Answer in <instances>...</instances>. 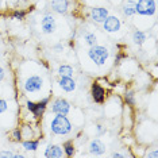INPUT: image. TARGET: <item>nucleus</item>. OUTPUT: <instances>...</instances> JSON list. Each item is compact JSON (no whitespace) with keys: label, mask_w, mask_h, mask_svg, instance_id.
<instances>
[{"label":"nucleus","mask_w":158,"mask_h":158,"mask_svg":"<svg viewBox=\"0 0 158 158\" xmlns=\"http://www.w3.org/2000/svg\"><path fill=\"white\" fill-rule=\"evenodd\" d=\"M84 41H85V44H87V45L93 46V45H96L98 39H96V35L93 33H87L84 35Z\"/></svg>","instance_id":"20"},{"label":"nucleus","mask_w":158,"mask_h":158,"mask_svg":"<svg viewBox=\"0 0 158 158\" xmlns=\"http://www.w3.org/2000/svg\"><path fill=\"white\" fill-rule=\"evenodd\" d=\"M3 78H4V69L0 66V81H2Z\"/></svg>","instance_id":"29"},{"label":"nucleus","mask_w":158,"mask_h":158,"mask_svg":"<svg viewBox=\"0 0 158 158\" xmlns=\"http://www.w3.org/2000/svg\"><path fill=\"white\" fill-rule=\"evenodd\" d=\"M122 58H124V54H122V53H119V54L116 56V58H115V65H119Z\"/></svg>","instance_id":"26"},{"label":"nucleus","mask_w":158,"mask_h":158,"mask_svg":"<svg viewBox=\"0 0 158 158\" xmlns=\"http://www.w3.org/2000/svg\"><path fill=\"white\" fill-rule=\"evenodd\" d=\"M88 57L91 58L92 62H95L96 65L102 66L106 64V61L108 60L110 52H108V49L104 48V46L93 45V46H91V49H89V52H88Z\"/></svg>","instance_id":"2"},{"label":"nucleus","mask_w":158,"mask_h":158,"mask_svg":"<svg viewBox=\"0 0 158 158\" xmlns=\"http://www.w3.org/2000/svg\"><path fill=\"white\" fill-rule=\"evenodd\" d=\"M136 12L142 16H152L157 10L156 0H138L135 3Z\"/></svg>","instance_id":"3"},{"label":"nucleus","mask_w":158,"mask_h":158,"mask_svg":"<svg viewBox=\"0 0 158 158\" xmlns=\"http://www.w3.org/2000/svg\"><path fill=\"white\" fill-rule=\"evenodd\" d=\"M120 19L118 16H114V15H108L106 18V20L103 22V27L107 33H118L120 30Z\"/></svg>","instance_id":"8"},{"label":"nucleus","mask_w":158,"mask_h":158,"mask_svg":"<svg viewBox=\"0 0 158 158\" xmlns=\"http://www.w3.org/2000/svg\"><path fill=\"white\" fill-rule=\"evenodd\" d=\"M12 138L15 142H20L22 141V132H20L19 128H15V130L12 131Z\"/></svg>","instance_id":"23"},{"label":"nucleus","mask_w":158,"mask_h":158,"mask_svg":"<svg viewBox=\"0 0 158 158\" xmlns=\"http://www.w3.org/2000/svg\"><path fill=\"white\" fill-rule=\"evenodd\" d=\"M12 16H14V19L23 20V19H24V16H26V12H24V11H15Z\"/></svg>","instance_id":"24"},{"label":"nucleus","mask_w":158,"mask_h":158,"mask_svg":"<svg viewBox=\"0 0 158 158\" xmlns=\"http://www.w3.org/2000/svg\"><path fill=\"white\" fill-rule=\"evenodd\" d=\"M52 10L57 14H66L69 8V0H52Z\"/></svg>","instance_id":"11"},{"label":"nucleus","mask_w":158,"mask_h":158,"mask_svg":"<svg viewBox=\"0 0 158 158\" xmlns=\"http://www.w3.org/2000/svg\"><path fill=\"white\" fill-rule=\"evenodd\" d=\"M48 103H49V98L42 99L41 102H38V103H33V102H30V100H28V102L26 103V107H27V110L30 111V112H33L34 118H39L42 114L45 112Z\"/></svg>","instance_id":"4"},{"label":"nucleus","mask_w":158,"mask_h":158,"mask_svg":"<svg viewBox=\"0 0 158 158\" xmlns=\"http://www.w3.org/2000/svg\"><path fill=\"white\" fill-rule=\"evenodd\" d=\"M64 156V149L58 145H49L45 150V157L48 158H61Z\"/></svg>","instance_id":"12"},{"label":"nucleus","mask_w":158,"mask_h":158,"mask_svg":"<svg viewBox=\"0 0 158 158\" xmlns=\"http://www.w3.org/2000/svg\"><path fill=\"white\" fill-rule=\"evenodd\" d=\"M124 102L127 103V106H134V104H135V96H134V92H131V91L126 92V95H124Z\"/></svg>","instance_id":"21"},{"label":"nucleus","mask_w":158,"mask_h":158,"mask_svg":"<svg viewBox=\"0 0 158 158\" xmlns=\"http://www.w3.org/2000/svg\"><path fill=\"white\" fill-rule=\"evenodd\" d=\"M0 157H4V158H23L24 156L23 154H19V153H11V152H2L0 153Z\"/></svg>","instance_id":"22"},{"label":"nucleus","mask_w":158,"mask_h":158,"mask_svg":"<svg viewBox=\"0 0 158 158\" xmlns=\"http://www.w3.org/2000/svg\"><path fill=\"white\" fill-rule=\"evenodd\" d=\"M57 28L56 19L52 14H45L41 19V30L44 34H53Z\"/></svg>","instance_id":"6"},{"label":"nucleus","mask_w":158,"mask_h":158,"mask_svg":"<svg viewBox=\"0 0 158 158\" xmlns=\"http://www.w3.org/2000/svg\"><path fill=\"white\" fill-rule=\"evenodd\" d=\"M112 157H114V158H123L124 156H123V154H120V153H114Z\"/></svg>","instance_id":"30"},{"label":"nucleus","mask_w":158,"mask_h":158,"mask_svg":"<svg viewBox=\"0 0 158 158\" xmlns=\"http://www.w3.org/2000/svg\"><path fill=\"white\" fill-rule=\"evenodd\" d=\"M22 145H23L24 149L28 150V152H35L39 146V142L38 141H24Z\"/></svg>","instance_id":"19"},{"label":"nucleus","mask_w":158,"mask_h":158,"mask_svg":"<svg viewBox=\"0 0 158 158\" xmlns=\"http://www.w3.org/2000/svg\"><path fill=\"white\" fill-rule=\"evenodd\" d=\"M52 111L56 115H68L70 111V103L62 98L56 99L52 106Z\"/></svg>","instance_id":"7"},{"label":"nucleus","mask_w":158,"mask_h":158,"mask_svg":"<svg viewBox=\"0 0 158 158\" xmlns=\"http://www.w3.org/2000/svg\"><path fill=\"white\" fill-rule=\"evenodd\" d=\"M44 85V80L39 76H30L24 82V91L27 93H35L42 89Z\"/></svg>","instance_id":"5"},{"label":"nucleus","mask_w":158,"mask_h":158,"mask_svg":"<svg viewBox=\"0 0 158 158\" xmlns=\"http://www.w3.org/2000/svg\"><path fill=\"white\" fill-rule=\"evenodd\" d=\"M52 132L56 135H66L72 131V123L66 118V115H57L50 124Z\"/></svg>","instance_id":"1"},{"label":"nucleus","mask_w":158,"mask_h":158,"mask_svg":"<svg viewBox=\"0 0 158 158\" xmlns=\"http://www.w3.org/2000/svg\"><path fill=\"white\" fill-rule=\"evenodd\" d=\"M54 49L57 50V52H62L64 46H62V45H61V44H58V45H56V46H54Z\"/></svg>","instance_id":"28"},{"label":"nucleus","mask_w":158,"mask_h":158,"mask_svg":"<svg viewBox=\"0 0 158 158\" xmlns=\"http://www.w3.org/2000/svg\"><path fill=\"white\" fill-rule=\"evenodd\" d=\"M58 74L60 77H73L74 70L70 65H61L58 68Z\"/></svg>","instance_id":"17"},{"label":"nucleus","mask_w":158,"mask_h":158,"mask_svg":"<svg viewBox=\"0 0 158 158\" xmlns=\"http://www.w3.org/2000/svg\"><path fill=\"white\" fill-rule=\"evenodd\" d=\"M132 41H134L135 45L141 46V45L145 44V41H146V34L141 30H136L132 33Z\"/></svg>","instance_id":"16"},{"label":"nucleus","mask_w":158,"mask_h":158,"mask_svg":"<svg viewBox=\"0 0 158 158\" xmlns=\"http://www.w3.org/2000/svg\"><path fill=\"white\" fill-rule=\"evenodd\" d=\"M96 128H98V134H99V135H102V134H104V132H106V128H104L103 126H100V124H99Z\"/></svg>","instance_id":"27"},{"label":"nucleus","mask_w":158,"mask_h":158,"mask_svg":"<svg viewBox=\"0 0 158 158\" xmlns=\"http://www.w3.org/2000/svg\"><path fill=\"white\" fill-rule=\"evenodd\" d=\"M149 157H154V158H157V157H158V154H157V152H154V153H149Z\"/></svg>","instance_id":"31"},{"label":"nucleus","mask_w":158,"mask_h":158,"mask_svg":"<svg viewBox=\"0 0 158 158\" xmlns=\"http://www.w3.org/2000/svg\"><path fill=\"white\" fill-rule=\"evenodd\" d=\"M7 108H8V104H7V102H6V100H3V99H0V114L6 112Z\"/></svg>","instance_id":"25"},{"label":"nucleus","mask_w":158,"mask_h":158,"mask_svg":"<svg viewBox=\"0 0 158 158\" xmlns=\"http://www.w3.org/2000/svg\"><path fill=\"white\" fill-rule=\"evenodd\" d=\"M91 95L96 103H103L104 98H106V91H104L103 87H100L98 82H93L91 87Z\"/></svg>","instance_id":"10"},{"label":"nucleus","mask_w":158,"mask_h":158,"mask_svg":"<svg viewBox=\"0 0 158 158\" xmlns=\"http://www.w3.org/2000/svg\"><path fill=\"white\" fill-rule=\"evenodd\" d=\"M122 11L126 16H134L136 14V8H135V2H132V0H127V2L123 4V8H122Z\"/></svg>","instance_id":"15"},{"label":"nucleus","mask_w":158,"mask_h":158,"mask_svg":"<svg viewBox=\"0 0 158 158\" xmlns=\"http://www.w3.org/2000/svg\"><path fill=\"white\" fill-rule=\"evenodd\" d=\"M91 19L96 23H103L106 20V18L108 16V10L104 7H95L91 10Z\"/></svg>","instance_id":"9"},{"label":"nucleus","mask_w":158,"mask_h":158,"mask_svg":"<svg viewBox=\"0 0 158 158\" xmlns=\"http://www.w3.org/2000/svg\"><path fill=\"white\" fill-rule=\"evenodd\" d=\"M89 152L92 154H95V156H102L106 152V146H104V143L100 139H93L89 143Z\"/></svg>","instance_id":"14"},{"label":"nucleus","mask_w":158,"mask_h":158,"mask_svg":"<svg viewBox=\"0 0 158 158\" xmlns=\"http://www.w3.org/2000/svg\"><path fill=\"white\" fill-rule=\"evenodd\" d=\"M58 84L61 89L65 92H73L76 89V81L73 80V77H61Z\"/></svg>","instance_id":"13"},{"label":"nucleus","mask_w":158,"mask_h":158,"mask_svg":"<svg viewBox=\"0 0 158 158\" xmlns=\"http://www.w3.org/2000/svg\"><path fill=\"white\" fill-rule=\"evenodd\" d=\"M62 149H64V154L68 157H72L74 154V146H73V142L72 141H68V142L64 143Z\"/></svg>","instance_id":"18"}]
</instances>
